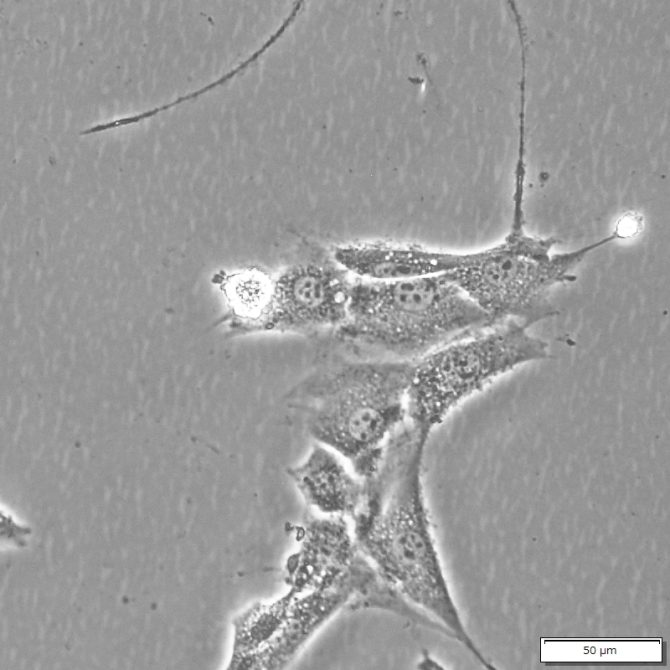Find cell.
I'll return each mask as SVG.
<instances>
[{"mask_svg":"<svg viewBox=\"0 0 670 670\" xmlns=\"http://www.w3.org/2000/svg\"><path fill=\"white\" fill-rule=\"evenodd\" d=\"M414 363L338 360L300 381L287 395L308 434L349 461L366 480L378 470L392 435L407 422Z\"/></svg>","mask_w":670,"mask_h":670,"instance_id":"2","label":"cell"},{"mask_svg":"<svg viewBox=\"0 0 670 670\" xmlns=\"http://www.w3.org/2000/svg\"><path fill=\"white\" fill-rule=\"evenodd\" d=\"M494 324L448 274L360 279L352 282L346 320L333 334L355 358L415 363Z\"/></svg>","mask_w":670,"mask_h":670,"instance_id":"3","label":"cell"},{"mask_svg":"<svg viewBox=\"0 0 670 670\" xmlns=\"http://www.w3.org/2000/svg\"><path fill=\"white\" fill-rule=\"evenodd\" d=\"M339 456L318 443L300 464L288 469V474L312 511L353 518L363 503L365 482Z\"/></svg>","mask_w":670,"mask_h":670,"instance_id":"8","label":"cell"},{"mask_svg":"<svg viewBox=\"0 0 670 670\" xmlns=\"http://www.w3.org/2000/svg\"><path fill=\"white\" fill-rule=\"evenodd\" d=\"M429 436L408 421L392 435L377 472L364 480L354 539L387 584L494 669L464 627L440 559L423 482Z\"/></svg>","mask_w":670,"mask_h":670,"instance_id":"1","label":"cell"},{"mask_svg":"<svg viewBox=\"0 0 670 670\" xmlns=\"http://www.w3.org/2000/svg\"><path fill=\"white\" fill-rule=\"evenodd\" d=\"M548 357V343L515 320L451 341L414 363L407 421L430 435L455 407L497 378Z\"/></svg>","mask_w":670,"mask_h":670,"instance_id":"5","label":"cell"},{"mask_svg":"<svg viewBox=\"0 0 670 670\" xmlns=\"http://www.w3.org/2000/svg\"><path fill=\"white\" fill-rule=\"evenodd\" d=\"M512 198L506 236L474 251L466 265L448 275L495 323L515 320L529 328L557 314L549 300L554 286L574 282V270L590 253L622 236L616 230L592 244L552 253L556 238L533 236L525 229L523 183H514Z\"/></svg>","mask_w":670,"mask_h":670,"instance_id":"4","label":"cell"},{"mask_svg":"<svg viewBox=\"0 0 670 670\" xmlns=\"http://www.w3.org/2000/svg\"><path fill=\"white\" fill-rule=\"evenodd\" d=\"M228 305V328L235 334L262 332L268 317L273 278L258 270L222 273L216 278Z\"/></svg>","mask_w":670,"mask_h":670,"instance_id":"9","label":"cell"},{"mask_svg":"<svg viewBox=\"0 0 670 670\" xmlns=\"http://www.w3.org/2000/svg\"><path fill=\"white\" fill-rule=\"evenodd\" d=\"M473 252L456 253L417 244L364 241L336 246L333 259L358 279L399 281L449 274L466 265Z\"/></svg>","mask_w":670,"mask_h":670,"instance_id":"7","label":"cell"},{"mask_svg":"<svg viewBox=\"0 0 670 670\" xmlns=\"http://www.w3.org/2000/svg\"><path fill=\"white\" fill-rule=\"evenodd\" d=\"M352 282L331 255L316 252L273 278V297L262 332L310 334L337 329L347 317Z\"/></svg>","mask_w":670,"mask_h":670,"instance_id":"6","label":"cell"}]
</instances>
